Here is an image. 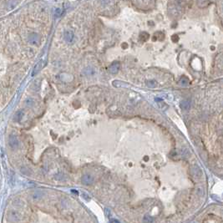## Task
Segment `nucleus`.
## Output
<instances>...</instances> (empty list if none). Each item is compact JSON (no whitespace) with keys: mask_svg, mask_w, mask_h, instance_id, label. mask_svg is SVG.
<instances>
[{"mask_svg":"<svg viewBox=\"0 0 223 223\" xmlns=\"http://www.w3.org/2000/svg\"><path fill=\"white\" fill-rule=\"evenodd\" d=\"M180 108H181L182 109H184V110H188L191 107V103L188 100H182L181 102H180Z\"/></svg>","mask_w":223,"mask_h":223,"instance_id":"nucleus-8","label":"nucleus"},{"mask_svg":"<svg viewBox=\"0 0 223 223\" xmlns=\"http://www.w3.org/2000/svg\"><path fill=\"white\" fill-rule=\"evenodd\" d=\"M120 64L119 63H115V64H111L110 66L109 67V72L111 73V74H117L118 72H119V69H120Z\"/></svg>","mask_w":223,"mask_h":223,"instance_id":"nucleus-6","label":"nucleus"},{"mask_svg":"<svg viewBox=\"0 0 223 223\" xmlns=\"http://www.w3.org/2000/svg\"><path fill=\"white\" fill-rule=\"evenodd\" d=\"M40 85H41L40 80H35L34 83H33V85H32V86H31V87H32V90H34V91L39 90V89H40Z\"/></svg>","mask_w":223,"mask_h":223,"instance_id":"nucleus-10","label":"nucleus"},{"mask_svg":"<svg viewBox=\"0 0 223 223\" xmlns=\"http://www.w3.org/2000/svg\"><path fill=\"white\" fill-rule=\"evenodd\" d=\"M23 116H24V112L21 109V110H18L16 113H15L14 115V119L13 120H14V121H15V122H19L22 120Z\"/></svg>","mask_w":223,"mask_h":223,"instance_id":"nucleus-7","label":"nucleus"},{"mask_svg":"<svg viewBox=\"0 0 223 223\" xmlns=\"http://www.w3.org/2000/svg\"><path fill=\"white\" fill-rule=\"evenodd\" d=\"M197 194H198V196H204V195H205V191H204V189H203L202 187L198 188V189H197Z\"/></svg>","mask_w":223,"mask_h":223,"instance_id":"nucleus-16","label":"nucleus"},{"mask_svg":"<svg viewBox=\"0 0 223 223\" xmlns=\"http://www.w3.org/2000/svg\"><path fill=\"white\" fill-rule=\"evenodd\" d=\"M41 68H42V61L39 62L38 64L35 65L34 69H33V71L32 73V76H35L36 75H37L38 73L39 72V70L41 69Z\"/></svg>","mask_w":223,"mask_h":223,"instance_id":"nucleus-9","label":"nucleus"},{"mask_svg":"<svg viewBox=\"0 0 223 223\" xmlns=\"http://www.w3.org/2000/svg\"><path fill=\"white\" fill-rule=\"evenodd\" d=\"M146 85L150 88H156L157 86V82L155 80H150L146 81Z\"/></svg>","mask_w":223,"mask_h":223,"instance_id":"nucleus-12","label":"nucleus"},{"mask_svg":"<svg viewBox=\"0 0 223 223\" xmlns=\"http://www.w3.org/2000/svg\"><path fill=\"white\" fill-rule=\"evenodd\" d=\"M46 195V193L42 190H36L32 193V198L34 201H39L44 197Z\"/></svg>","mask_w":223,"mask_h":223,"instance_id":"nucleus-3","label":"nucleus"},{"mask_svg":"<svg viewBox=\"0 0 223 223\" xmlns=\"http://www.w3.org/2000/svg\"><path fill=\"white\" fill-rule=\"evenodd\" d=\"M81 180H82V183H83L84 185H90L91 184H93L94 180V177L91 175L86 174V175H83L82 178H81Z\"/></svg>","mask_w":223,"mask_h":223,"instance_id":"nucleus-4","label":"nucleus"},{"mask_svg":"<svg viewBox=\"0 0 223 223\" xmlns=\"http://www.w3.org/2000/svg\"><path fill=\"white\" fill-rule=\"evenodd\" d=\"M181 155L184 157H188L190 156V151H188V149H183L181 151Z\"/></svg>","mask_w":223,"mask_h":223,"instance_id":"nucleus-15","label":"nucleus"},{"mask_svg":"<svg viewBox=\"0 0 223 223\" xmlns=\"http://www.w3.org/2000/svg\"><path fill=\"white\" fill-rule=\"evenodd\" d=\"M188 83H189V80L186 77H182L180 80V85H182V86H186L188 85Z\"/></svg>","mask_w":223,"mask_h":223,"instance_id":"nucleus-13","label":"nucleus"},{"mask_svg":"<svg viewBox=\"0 0 223 223\" xmlns=\"http://www.w3.org/2000/svg\"><path fill=\"white\" fill-rule=\"evenodd\" d=\"M34 104H35L34 99H32V98H29V97H28V98H27V99H25V104H26V106H28V107H33V105H34Z\"/></svg>","mask_w":223,"mask_h":223,"instance_id":"nucleus-11","label":"nucleus"},{"mask_svg":"<svg viewBox=\"0 0 223 223\" xmlns=\"http://www.w3.org/2000/svg\"><path fill=\"white\" fill-rule=\"evenodd\" d=\"M110 221H117V222H119V221H117V220H110Z\"/></svg>","mask_w":223,"mask_h":223,"instance_id":"nucleus-18","label":"nucleus"},{"mask_svg":"<svg viewBox=\"0 0 223 223\" xmlns=\"http://www.w3.org/2000/svg\"><path fill=\"white\" fill-rule=\"evenodd\" d=\"M9 218L12 221H20L21 220V215L19 214V212H18L16 211H11L9 213Z\"/></svg>","mask_w":223,"mask_h":223,"instance_id":"nucleus-5","label":"nucleus"},{"mask_svg":"<svg viewBox=\"0 0 223 223\" xmlns=\"http://www.w3.org/2000/svg\"><path fill=\"white\" fill-rule=\"evenodd\" d=\"M158 104H159V106L161 107L162 109H165L167 108V105H166V104H165L164 102H159Z\"/></svg>","mask_w":223,"mask_h":223,"instance_id":"nucleus-17","label":"nucleus"},{"mask_svg":"<svg viewBox=\"0 0 223 223\" xmlns=\"http://www.w3.org/2000/svg\"><path fill=\"white\" fill-rule=\"evenodd\" d=\"M155 221L154 218L151 216H149V215H146V216H144V219H143V221L145 222H153Z\"/></svg>","mask_w":223,"mask_h":223,"instance_id":"nucleus-14","label":"nucleus"},{"mask_svg":"<svg viewBox=\"0 0 223 223\" xmlns=\"http://www.w3.org/2000/svg\"><path fill=\"white\" fill-rule=\"evenodd\" d=\"M9 144L12 149H17L19 145V141L15 135H10L9 137Z\"/></svg>","mask_w":223,"mask_h":223,"instance_id":"nucleus-2","label":"nucleus"},{"mask_svg":"<svg viewBox=\"0 0 223 223\" xmlns=\"http://www.w3.org/2000/svg\"><path fill=\"white\" fill-rule=\"evenodd\" d=\"M191 175H192V176L195 178V179L201 180V178H202L203 173L201 169L197 165H194V166L191 167Z\"/></svg>","mask_w":223,"mask_h":223,"instance_id":"nucleus-1","label":"nucleus"}]
</instances>
